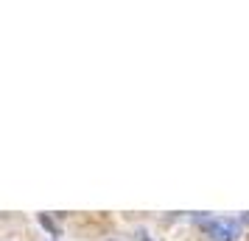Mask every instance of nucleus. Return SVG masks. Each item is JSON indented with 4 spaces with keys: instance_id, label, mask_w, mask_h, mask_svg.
Instances as JSON below:
<instances>
[{
    "instance_id": "f03ea898",
    "label": "nucleus",
    "mask_w": 249,
    "mask_h": 241,
    "mask_svg": "<svg viewBox=\"0 0 249 241\" xmlns=\"http://www.w3.org/2000/svg\"><path fill=\"white\" fill-rule=\"evenodd\" d=\"M39 224H42V227H48V230H51V233H53V236H56V233H59V230H56V224H53V222H51V219H48L45 213L39 216Z\"/></svg>"
},
{
    "instance_id": "f257e3e1",
    "label": "nucleus",
    "mask_w": 249,
    "mask_h": 241,
    "mask_svg": "<svg viewBox=\"0 0 249 241\" xmlns=\"http://www.w3.org/2000/svg\"><path fill=\"white\" fill-rule=\"evenodd\" d=\"M202 227L207 230L210 241H235L241 236V224L235 219H207Z\"/></svg>"
}]
</instances>
